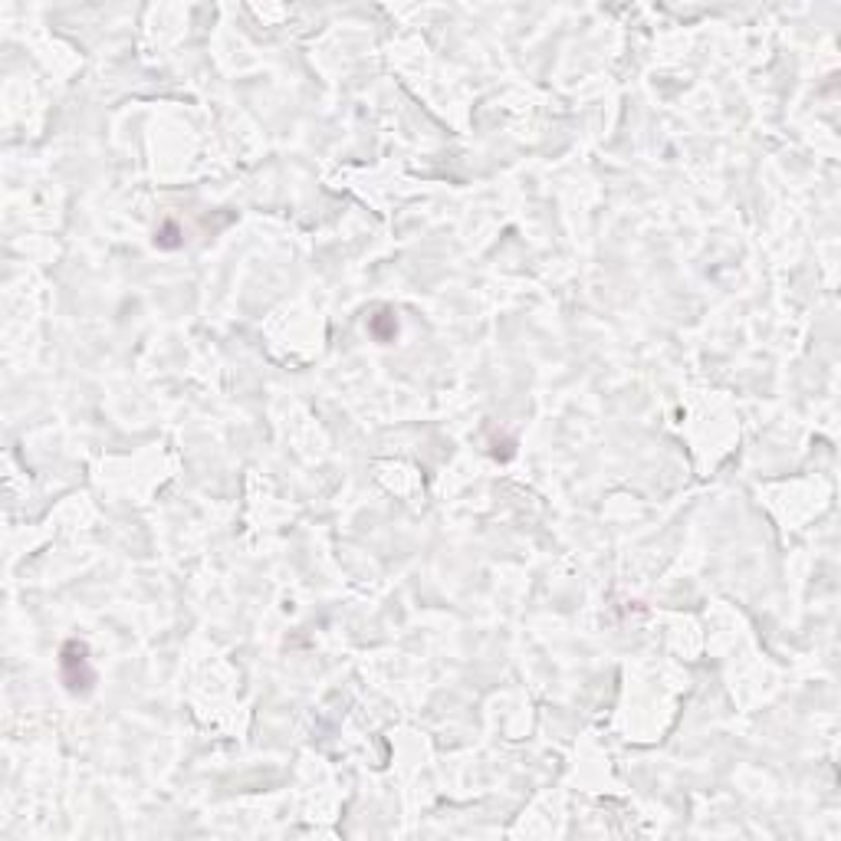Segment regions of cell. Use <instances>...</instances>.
I'll list each match as a JSON object with an SVG mask.
<instances>
[{"mask_svg": "<svg viewBox=\"0 0 841 841\" xmlns=\"http://www.w3.org/2000/svg\"><path fill=\"white\" fill-rule=\"evenodd\" d=\"M372 332H375L381 342H391L395 336H398V322H395V315H391V313H378L375 319H372Z\"/></svg>", "mask_w": 841, "mask_h": 841, "instance_id": "7a4b0ae2", "label": "cell"}, {"mask_svg": "<svg viewBox=\"0 0 841 841\" xmlns=\"http://www.w3.org/2000/svg\"><path fill=\"white\" fill-rule=\"evenodd\" d=\"M155 243L158 247H177V227L175 224H164L158 234H155Z\"/></svg>", "mask_w": 841, "mask_h": 841, "instance_id": "3957f363", "label": "cell"}, {"mask_svg": "<svg viewBox=\"0 0 841 841\" xmlns=\"http://www.w3.org/2000/svg\"><path fill=\"white\" fill-rule=\"evenodd\" d=\"M60 670H63V684L69 693H89V687L96 684V674L89 667V648L83 641H66L63 644Z\"/></svg>", "mask_w": 841, "mask_h": 841, "instance_id": "6da1fadb", "label": "cell"}]
</instances>
